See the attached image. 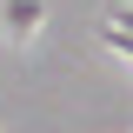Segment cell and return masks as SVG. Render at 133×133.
<instances>
[{"label": "cell", "mask_w": 133, "mask_h": 133, "mask_svg": "<svg viewBox=\"0 0 133 133\" xmlns=\"http://www.w3.org/2000/svg\"><path fill=\"white\" fill-rule=\"evenodd\" d=\"M107 47H113V53H127V60H133V33H127V27H107Z\"/></svg>", "instance_id": "cell-2"}, {"label": "cell", "mask_w": 133, "mask_h": 133, "mask_svg": "<svg viewBox=\"0 0 133 133\" xmlns=\"http://www.w3.org/2000/svg\"><path fill=\"white\" fill-rule=\"evenodd\" d=\"M113 27H127V33H133V7H113Z\"/></svg>", "instance_id": "cell-3"}, {"label": "cell", "mask_w": 133, "mask_h": 133, "mask_svg": "<svg viewBox=\"0 0 133 133\" xmlns=\"http://www.w3.org/2000/svg\"><path fill=\"white\" fill-rule=\"evenodd\" d=\"M40 20H47V7H40V0H7V33H33Z\"/></svg>", "instance_id": "cell-1"}]
</instances>
